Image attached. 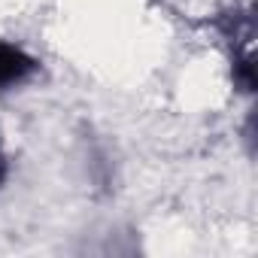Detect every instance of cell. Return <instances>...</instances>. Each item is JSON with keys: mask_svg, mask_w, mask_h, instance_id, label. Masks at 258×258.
<instances>
[{"mask_svg": "<svg viewBox=\"0 0 258 258\" xmlns=\"http://www.w3.org/2000/svg\"><path fill=\"white\" fill-rule=\"evenodd\" d=\"M34 70H37V61L28 52H22L19 46H10V43H0V88H10V85L28 79Z\"/></svg>", "mask_w": 258, "mask_h": 258, "instance_id": "6da1fadb", "label": "cell"}, {"mask_svg": "<svg viewBox=\"0 0 258 258\" xmlns=\"http://www.w3.org/2000/svg\"><path fill=\"white\" fill-rule=\"evenodd\" d=\"M4 179H7V161L0 158V185H4Z\"/></svg>", "mask_w": 258, "mask_h": 258, "instance_id": "7a4b0ae2", "label": "cell"}]
</instances>
